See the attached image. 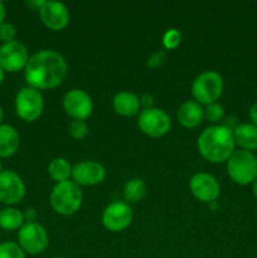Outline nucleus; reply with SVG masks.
Wrapping results in <instances>:
<instances>
[{"label": "nucleus", "mask_w": 257, "mask_h": 258, "mask_svg": "<svg viewBox=\"0 0 257 258\" xmlns=\"http://www.w3.org/2000/svg\"><path fill=\"white\" fill-rule=\"evenodd\" d=\"M67 62L60 53L43 49L30 55L24 68V78L29 87L52 90L62 85L67 76Z\"/></svg>", "instance_id": "obj_1"}, {"label": "nucleus", "mask_w": 257, "mask_h": 258, "mask_svg": "<svg viewBox=\"0 0 257 258\" xmlns=\"http://www.w3.org/2000/svg\"><path fill=\"white\" fill-rule=\"evenodd\" d=\"M233 128L227 125H212L204 128L198 138V150L206 160L224 163L234 153Z\"/></svg>", "instance_id": "obj_2"}, {"label": "nucleus", "mask_w": 257, "mask_h": 258, "mask_svg": "<svg viewBox=\"0 0 257 258\" xmlns=\"http://www.w3.org/2000/svg\"><path fill=\"white\" fill-rule=\"evenodd\" d=\"M83 196L81 188L72 180L55 183L49 196L53 211L62 216H72L82 206Z\"/></svg>", "instance_id": "obj_3"}, {"label": "nucleus", "mask_w": 257, "mask_h": 258, "mask_svg": "<svg viewBox=\"0 0 257 258\" xmlns=\"http://www.w3.org/2000/svg\"><path fill=\"white\" fill-rule=\"evenodd\" d=\"M227 173L236 184H252L257 179V156L252 151L234 150L227 160Z\"/></svg>", "instance_id": "obj_4"}, {"label": "nucleus", "mask_w": 257, "mask_h": 258, "mask_svg": "<svg viewBox=\"0 0 257 258\" xmlns=\"http://www.w3.org/2000/svg\"><path fill=\"white\" fill-rule=\"evenodd\" d=\"M223 78L214 71H206L201 73L191 85V95L201 105H209L217 102L223 92Z\"/></svg>", "instance_id": "obj_5"}, {"label": "nucleus", "mask_w": 257, "mask_h": 258, "mask_svg": "<svg viewBox=\"0 0 257 258\" xmlns=\"http://www.w3.org/2000/svg\"><path fill=\"white\" fill-rule=\"evenodd\" d=\"M44 110V98L40 91L35 88L23 87L15 96L17 115L25 122H34L42 116Z\"/></svg>", "instance_id": "obj_6"}, {"label": "nucleus", "mask_w": 257, "mask_h": 258, "mask_svg": "<svg viewBox=\"0 0 257 258\" xmlns=\"http://www.w3.org/2000/svg\"><path fill=\"white\" fill-rule=\"evenodd\" d=\"M18 244L24 253L39 254L49 244V237L44 227L38 222L24 223L18 231Z\"/></svg>", "instance_id": "obj_7"}, {"label": "nucleus", "mask_w": 257, "mask_h": 258, "mask_svg": "<svg viewBox=\"0 0 257 258\" xmlns=\"http://www.w3.org/2000/svg\"><path fill=\"white\" fill-rule=\"evenodd\" d=\"M138 126L141 133L150 138H161L170 130L171 120L165 111L151 107L141 111L139 115Z\"/></svg>", "instance_id": "obj_8"}, {"label": "nucleus", "mask_w": 257, "mask_h": 258, "mask_svg": "<svg viewBox=\"0 0 257 258\" xmlns=\"http://www.w3.org/2000/svg\"><path fill=\"white\" fill-rule=\"evenodd\" d=\"M28 60L29 54L24 43L15 39L0 45V67L4 72H19L24 70Z\"/></svg>", "instance_id": "obj_9"}, {"label": "nucleus", "mask_w": 257, "mask_h": 258, "mask_svg": "<svg viewBox=\"0 0 257 258\" xmlns=\"http://www.w3.org/2000/svg\"><path fill=\"white\" fill-rule=\"evenodd\" d=\"M63 108L73 120L85 121L90 117L93 111L92 98L86 91L73 88L63 97Z\"/></svg>", "instance_id": "obj_10"}, {"label": "nucleus", "mask_w": 257, "mask_h": 258, "mask_svg": "<svg viewBox=\"0 0 257 258\" xmlns=\"http://www.w3.org/2000/svg\"><path fill=\"white\" fill-rule=\"evenodd\" d=\"M133 222V209L130 204L115 201L108 204L102 213V223L111 232H121Z\"/></svg>", "instance_id": "obj_11"}, {"label": "nucleus", "mask_w": 257, "mask_h": 258, "mask_svg": "<svg viewBox=\"0 0 257 258\" xmlns=\"http://www.w3.org/2000/svg\"><path fill=\"white\" fill-rule=\"evenodd\" d=\"M25 184L23 179L13 170L0 173V202L7 206H14L25 197Z\"/></svg>", "instance_id": "obj_12"}, {"label": "nucleus", "mask_w": 257, "mask_h": 258, "mask_svg": "<svg viewBox=\"0 0 257 258\" xmlns=\"http://www.w3.org/2000/svg\"><path fill=\"white\" fill-rule=\"evenodd\" d=\"M106 178L105 166L95 160H85L72 168V181L78 186H93Z\"/></svg>", "instance_id": "obj_13"}, {"label": "nucleus", "mask_w": 257, "mask_h": 258, "mask_svg": "<svg viewBox=\"0 0 257 258\" xmlns=\"http://www.w3.org/2000/svg\"><path fill=\"white\" fill-rule=\"evenodd\" d=\"M189 189L198 201L204 203L216 202L221 194V186L217 179L208 173H197L189 181Z\"/></svg>", "instance_id": "obj_14"}, {"label": "nucleus", "mask_w": 257, "mask_h": 258, "mask_svg": "<svg viewBox=\"0 0 257 258\" xmlns=\"http://www.w3.org/2000/svg\"><path fill=\"white\" fill-rule=\"evenodd\" d=\"M38 12L43 24L50 30H62L70 23V10L60 2H44Z\"/></svg>", "instance_id": "obj_15"}, {"label": "nucleus", "mask_w": 257, "mask_h": 258, "mask_svg": "<svg viewBox=\"0 0 257 258\" xmlns=\"http://www.w3.org/2000/svg\"><path fill=\"white\" fill-rule=\"evenodd\" d=\"M179 123L186 128H194L202 123L204 118V108L197 101H185L176 111Z\"/></svg>", "instance_id": "obj_16"}, {"label": "nucleus", "mask_w": 257, "mask_h": 258, "mask_svg": "<svg viewBox=\"0 0 257 258\" xmlns=\"http://www.w3.org/2000/svg\"><path fill=\"white\" fill-rule=\"evenodd\" d=\"M112 105L116 113L125 116V117H131V116L138 115L141 108L140 98L138 97V95L128 92V91H122V92L116 93L115 97H113Z\"/></svg>", "instance_id": "obj_17"}, {"label": "nucleus", "mask_w": 257, "mask_h": 258, "mask_svg": "<svg viewBox=\"0 0 257 258\" xmlns=\"http://www.w3.org/2000/svg\"><path fill=\"white\" fill-rule=\"evenodd\" d=\"M20 145V136L17 128L3 123L0 125V159L10 158L18 151Z\"/></svg>", "instance_id": "obj_18"}, {"label": "nucleus", "mask_w": 257, "mask_h": 258, "mask_svg": "<svg viewBox=\"0 0 257 258\" xmlns=\"http://www.w3.org/2000/svg\"><path fill=\"white\" fill-rule=\"evenodd\" d=\"M236 145L242 150H257V126L253 123H239L233 128Z\"/></svg>", "instance_id": "obj_19"}, {"label": "nucleus", "mask_w": 257, "mask_h": 258, "mask_svg": "<svg viewBox=\"0 0 257 258\" xmlns=\"http://www.w3.org/2000/svg\"><path fill=\"white\" fill-rule=\"evenodd\" d=\"M24 223V216L19 209L7 207L0 211V228L4 231H19Z\"/></svg>", "instance_id": "obj_20"}, {"label": "nucleus", "mask_w": 257, "mask_h": 258, "mask_svg": "<svg viewBox=\"0 0 257 258\" xmlns=\"http://www.w3.org/2000/svg\"><path fill=\"white\" fill-rule=\"evenodd\" d=\"M146 194V184L143 179H131L125 184L122 190L123 202L127 204L138 203L145 197Z\"/></svg>", "instance_id": "obj_21"}, {"label": "nucleus", "mask_w": 257, "mask_h": 258, "mask_svg": "<svg viewBox=\"0 0 257 258\" xmlns=\"http://www.w3.org/2000/svg\"><path fill=\"white\" fill-rule=\"evenodd\" d=\"M72 168L68 160L63 158L53 159L48 165V174L50 178L55 181V183H60V181L70 180L72 176Z\"/></svg>", "instance_id": "obj_22"}, {"label": "nucleus", "mask_w": 257, "mask_h": 258, "mask_svg": "<svg viewBox=\"0 0 257 258\" xmlns=\"http://www.w3.org/2000/svg\"><path fill=\"white\" fill-rule=\"evenodd\" d=\"M224 117V108L223 106L219 105L218 102L209 103L204 108V118L208 120L209 122L218 125L219 121L223 120Z\"/></svg>", "instance_id": "obj_23"}, {"label": "nucleus", "mask_w": 257, "mask_h": 258, "mask_svg": "<svg viewBox=\"0 0 257 258\" xmlns=\"http://www.w3.org/2000/svg\"><path fill=\"white\" fill-rule=\"evenodd\" d=\"M0 258H25V253L15 242L0 243Z\"/></svg>", "instance_id": "obj_24"}, {"label": "nucleus", "mask_w": 257, "mask_h": 258, "mask_svg": "<svg viewBox=\"0 0 257 258\" xmlns=\"http://www.w3.org/2000/svg\"><path fill=\"white\" fill-rule=\"evenodd\" d=\"M181 40V34L178 29L175 28H171V29H168L163 35V45L165 49L170 50L174 49V48L178 47L180 44Z\"/></svg>", "instance_id": "obj_25"}, {"label": "nucleus", "mask_w": 257, "mask_h": 258, "mask_svg": "<svg viewBox=\"0 0 257 258\" xmlns=\"http://www.w3.org/2000/svg\"><path fill=\"white\" fill-rule=\"evenodd\" d=\"M88 134V125L86 121L73 120L70 125V135L76 140H82L87 136Z\"/></svg>", "instance_id": "obj_26"}, {"label": "nucleus", "mask_w": 257, "mask_h": 258, "mask_svg": "<svg viewBox=\"0 0 257 258\" xmlns=\"http://www.w3.org/2000/svg\"><path fill=\"white\" fill-rule=\"evenodd\" d=\"M17 38V28L12 24V23H3L0 25V42L9 43L15 40Z\"/></svg>", "instance_id": "obj_27"}, {"label": "nucleus", "mask_w": 257, "mask_h": 258, "mask_svg": "<svg viewBox=\"0 0 257 258\" xmlns=\"http://www.w3.org/2000/svg\"><path fill=\"white\" fill-rule=\"evenodd\" d=\"M166 60V52L165 50H156L154 52L150 57L148 58V63L146 64L150 68H158L165 63Z\"/></svg>", "instance_id": "obj_28"}, {"label": "nucleus", "mask_w": 257, "mask_h": 258, "mask_svg": "<svg viewBox=\"0 0 257 258\" xmlns=\"http://www.w3.org/2000/svg\"><path fill=\"white\" fill-rule=\"evenodd\" d=\"M23 216H24L25 223H33V222H37L38 214H37V211H35L34 208L25 209L24 213H23Z\"/></svg>", "instance_id": "obj_29"}, {"label": "nucleus", "mask_w": 257, "mask_h": 258, "mask_svg": "<svg viewBox=\"0 0 257 258\" xmlns=\"http://www.w3.org/2000/svg\"><path fill=\"white\" fill-rule=\"evenodd\" d=\"M140 105L143 106L144 110L151 108L154 105V97L151 95H143L140 97Z\"/></svg>", "instance_id": "obj_30"}, {"label": "nucleus", "mask_w": 257, "mask_h": 258, "mask_svg": "<svg viewBox=\"0 0 257 258\" xmlns=\"http://www.w3.org/2000/svg\"><path fill=\"white\" fill-rule=\"evenodd\" d=\"M249 118H251L252 123L257 126V102H254L249 108Z\"/></svg>", "instance_id": "obj_31"}, {"label": "nucleus", "mask_w": 257, "mask_h": 258, "mask_svg": "<svg viewBox=\"0 0 257 258\" xmlns=\"http://www.w3.org/2000/svg\"><path fill=\"white\" fill-rule=\"evenodd\" d=\"M43 4H44V2H43V0H33V2H27L28 7L32 8V9H34V10H39L40 8H42Z\"/></svg>", "instance_id": "obj_32"}, {"label": "nucleus", "mask_w": 257, "mask_h": 258, "mask_svg": "<svg viewBox=\"0 0 257 258\" xmlns=\"http://www.w3.org/2000/svg\"><path fill=\"white\" fill-rule=\"evenodd\" d=\"M5 15H7V12H5V5L0 2V25L4 23Z\"/></svg>", "instance_id": "obj_33"}, {"label": "nucleus", "mask_w": 257, "mask_h": 258, "mask_svg": "<svg viewBox=\"0 0 257 258\" xmlns=\"http://www.w3.org/2000/svg\"><path fill=\"white\" fill-rule=\"evenodd\" d=\"M252 191H253L254 198L257 199V179L253 181V183H252Z\"/></svg>", "instance_id": "obj_34"}, {"label": "nucleus", "mask_w": 257, "mask_h": 258, "mask_svg": "<svg viewBox=\"0 0 257 258\" xmlns=\"http://www.w3.org/2000/svg\"><path fill=\"white\" fill-rule=\"evenodd\" d=\"M3 120H4V108L0 105V125H3Z\"/></svg>", "instance_id": "obj_35"}, {"label": "nucleus", "mask_w": 257, "mask_h": 258, "mask_svg": "<svg viewBox=\"0 0 257 258\" xmlns=\"http://www.w3.org/2000/svg\"><path fill=\"white\" fill-rule=\"evenodd\" d=\"M4 78H5V72L3 71V68L0 67V85H2L3 82H4Z\"/></svg>", "instance_id": "obj_36"}, {"label": "nucleus", "mask_w": 257, "mask_h": 258, "mask_svg": "<svg viewBox=\"0 0 257 258\" xmlns=\"http://www.w3.org/2000/svg\"><path fill=\"white\" fill-rule=\"evenodd\" d=\"M3 171V164H2V159H0V173Z\"/></svg>", "instance_id": "obj_37"}, {"label": "nucleus", "mask_w": 257, "mask_h": 258, "mask_svg": "<svg viewBox=\"0 0 257 258\" xmlns=\"http://www.w3.org/2000/svg\"><path fill=\"white\" fill-rule=\"evenodd\" d=\"M52 258H60V257H52Z\"/></svg>", "instance_id": "obj_38"}]
</instances>
